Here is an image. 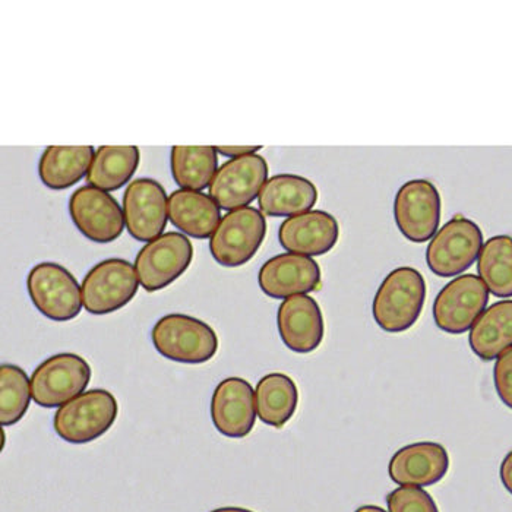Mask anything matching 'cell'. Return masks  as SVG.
I'll list each match as a JSON object with an SVG mask.
<instances>
[{
    "label": "cell",
    "mask_w": 512,
    "mask_h": 512,
    "mask_svg": "<svg viewBox=\"0 0 512 512\" xmlns=\"http://www.w3.org/2000/svg\"><path fill=\"white\" fill-rule=\"evenodd\" d=\"M426 302V281L413 267H398L376 290L372 315L385 333H404L416 324Z\"/></svg>",
    "instance_id": "6da1fadb"
},
{
    "label": "cell",
    "mask_w": 512,
    "mask_h": 512,
    "mask_svg": "<svg viewBox=\"0 0 512 512\" xmlns=\"http://www.w3.org/2000/svg\"><path fill=\"white\" fill-rule=\"evenodd\" d=\"M151 340L161 356L185 365L210 362L218 352L216 331L191 315H164L154 325Z\"/></svg>",
    "instance_id": "7a4b0ae2"
},
{
    "label": "cell",
    "mask_w": 512,
    "mask_h": 512,
    "mask_svg": "<svg viewBox=\"0 0 512 512\" xmlns=\"http://www.w3.org/2000/svg\"><path fill=\"white\" fill-rule=\"evenodd\" d=\"M118 414V400L110 391H85L56 410L53 428L68 444H90L109 432Z\"/></svg>",
    "instance_id": "3957f363"
},
{
    "label": "cell",
    "mask_w": 512,
    "mask_h": 512,
    "mask_svg": "<svg viewBox=\"0 0 512 512\" xmlns=\"http://www.w3.org/2000/svg\"><path fill=\"white\" fill-rule=\"evenodd\" d=\"M267 220L259 208L229 211L210 237V252L221 267L239 268L248 264L264 243Z\"/></svg>",
    "instance_id": "277c9868"
},
{
    "label": "cell",
    "mask_w": 512,
    "mask_h": 512,
    "mask_svg": "<svg viewBox=\"0 0 512 512\" xmlns=\"http://www.w3.org/2000/svg\"><path fill=\"white\" fill-rule=\"evenodd\" d=\"M482 248V229L470 218L455 216L432 237L426 262L438 277H457L472 267Z\"/></svg>",
    "instance_id": "5b68a950"
},
{
    "label": "cell",
    "mask_w": 512,
    "mask_h": 512,
    "mask_svg": "<svg viewBox=\"0 0 512 512\" xmlns=\"http://www.w3.org/2000/svg\"><path fill=\"white\" fill-rule=\"evenodd\" d=\"M138 287L135 265L122 258L104 259L82 280L85 311L91 315L113 314L137 296Z\"/></svg>",
    "instance_id": "8992f818"
},
{
    "label": "cell",
    "mask_w": 512,
    "mask_h": 512,
    "mask_svg": "<svg viewBox=\"0 0 512 512\" xmlns=\"http://www.w3.org/2000/svg\"><path fill=\"white\" fill-rule=\"evenodd\" d=\"M27 290L37 311L52 321H72L84 308L77 278L56 262H41L31 268Z\"/></svg>",
    "instance_id": "52a82bcc"
},
{
    "label": "cell",
    "mask_w": 512,
    "mask_h": 512,
    "mask_svg": "<svg viewBox=\"0 0 512 512\" xmlns=\"http://www.w3.org/2000/svg\"><path fill=\"white\" fill-rule=\"evenodd\" d=\"M91 366L75 353H59L44 360L31 376V395L44 409L62 407L85 393L90 385Z\"/></svg>",
    "instance_id": "ba28073f"
},
{
    "label": "cell",
    "mask_w": 512,
    "mask_h": 512,
    "mask_svg": "<svg viewBox=\"0 0 512 512\" xmlns=\"http://www.w3.org/2000/svg\"><path fill=\"white\" fill-rule=\"evenodd\" d=\"M194 246L183 233H164L148 242L135 258L139 284L145 292L156 293L175 283L188 271Z\"/></svg>",
    "instance_id": "9c48e42d"
},
{
    "label": "cell",
    "mask_w": 512,
    "mask_h": 512,
    "mask_svg": "<svg viewBox=\"0 0 512 512\" xmlns=\"http://www.w3.org/2000/svg\"><path fill=\"white\" fill-rule=\"evenodd\" d=\"M442 201L438 188L426 179H413L398 189L394 218L401 235L413 243H425L438 232Z\"/></svg>",
    "instance_id": "30bf717a"
},
{
    "label": "cell",
    "mask_w": 512,
    "mask_h": 512,
    "mask_svg": "<svg viewBox=\"0 0 512 512\" xmlns=\"http://www.w3.org/2000/svg\"><path fill=\"white\" fill-rule=\"evenodd\" d=\"M489 290L480 277L464 274L442 287L434 302V321L448 334H464L486 311Z\"/></svg>",
    "instance_id": "8fae6325"
},
{
    "label": "cell",
    "mask_w": 512,
    "mask_h": 512,
    "mask_svg": "<svg viewBox=\"0 0 512 512\" xmlns=\"http://www.w3.org/2000/svg\"><path fill=\"white\" fill-rule=\"evenodd\" d=\"M69 216L81 235L100 245L115 242L125 229L123 208L116 198L91 185L81 186L71 195Z\"/></svg>",
    "instance_id": "7c38bea8"
},
{
    "label": "cell",
    "mask_w": 512,
    "mask_h": 512,
    "mask_svg": "<svg viewBox=\"0 0 512 512\" xmlns=\"http://www.w3.org/2000/svg\"><path fill=\"white\" fill-rule=\"evenodd\" d=\"M268 180V163L259 154L230 158L218 167L211 182L210 197L221 210L249 207L261 194Z\"/></svg>",
    "instance_id": "4fadbf2b"
},
{
    "label": "cell",
    "mask_w": 512,
    "mask_h": 512,
    "mask_svg": "<svg viewBox=\"0 0 512 512\" xmlns=\"http://www.w3.org/2000/svg\"><path fill=\"white\" fill-rule=\"evenodd\" d=\"M122 208L126 230L138 242H151L166 230L169 197L157 180H132L123 194Z\"/></svg>",
    "instance_id": "5bb4252c"
},
{
    "label": "cell",
    "mask_w": 512,
    "mask_h": 512,
    "mask_svg": "<svg viewBox=\"0 0 512 512\" xmlns=\"http://www.w3.org/2000/svg\"><path fill=\"white\" fill-rule=\"evenodd\" d=\"M318 262L311 256L280 254L264 262L258 273L259 289L273 299L308 295L321 287Z\"/></svg>",
    "instance_id": "9a60e30c"
},
{
    "label": "cell",
    "mask_w": 512,
    "mask_h": 512,
    "mask_svg": "<svg viewBox=\"0 0 512 512\" xmlns=\"http://www.w3.org/2000/svg\"><path fill=\"white\" fill-rule=\"evenodd\" d=\"M211 420L221 435L245 438L256 420L255 391L246 379L230 376L217 385L211 397Z\"/></svg>",
    "instance_id": "2e32d148"
},
{
    "label": "cell",
    "mask_w": 512,
    "mask_h": 512,
    "mask_svg": "<svg viewBox=\"0 0 512 512\" xmlns=\"http://www.w3.org/2000/svg\"><path fill=\"white\" fill-rule=\"evenodd\" d=\"M281 341L297 355H309L321 346L325 322L314 297L299 295L284 299L277 311Z\"/></svg>",
    "instance_id": "e0dca14e"
},
{
    "label": "cell",
    "mask_w": 512,
    "mask_h": 512,
    "mask_svg": "<svg viewBox=\"0 0 512 512\" xmlns=\"http://www.w3.org/2000/svg\"><path fill=\"white\" fill-rule=\"evenodd\" d=\"M450 455L444 445L436 442H416L400 448L391 457L388 474L400 486L426 488L447 476Z\"/></svg>",
    "instance_id": "ac0fdd59"
},
{
    "label": "cell",
    "mask_w": 512,
    "mask_h": 512,
    "mask_svg": "<svg viewBox=\"0 0 512 512\" xmlns=\"http://www.w3.org/2000/svg\"><path fill=\"white\" fill-rule=\"evenodd\" d=\"M338 237V221L322 210H312L286 218L278 229V242L287 252L311 258L333 251Z\"/></svg>",
    "instance_id": "d6986e66"
},
{
    "label": "cell",
    "mask_w": 512,
    "mask_h": 512,
    "mask_svg": "<svg viewBox=\"0 0 512 512\" xmlns=\"http://www.w3.org/2000/svg\"><path fill=\"white\" fill-rule=\"evenodd\" d=\"M318 189L303 176L283 173L268 179L258 197L259 211L268 217L308 213L318 202Z\"/></svg>",
    "instance_id": "ffe728a7"
},
{
    "label": "cell",
    "mask_w": 512,
    "mask_h": 512,
    "mask_svg": "<svg viewBox=\"0 0 512 512\" xmlns=\"http://www.w3.org/2000/svg\"><path fill=\"white\" fill-rule=\"evenodd\" d=\"M221 218V208L210 195L178 189L169 197V220L185 236L208 239Z\"/></svg>",
    "instance_id": "44dd1931"
},
{
    "label": "cell",
    "mask_w": 512,
    "mask_h": 512,
    "mask_svg": "<svg viewBox=\"0 0 512 512\" xmlns=\"http://www.w3.org/2000/svg\"><path fill=\"white\" fill-rule=\"evenodd\" d=\"M470 349L483 362H492L512 347V300L493 303L474 322Z\"/></svg>",
    "instance_id": "7402d4cb"
},
{
    "label": "cell",
    "mask_w": 512,
    "mask_h": 512,
    "mask_svg": "<svg viewBox=\"0 0 512 512\" xmlns=\"http://www.w3.org/2000/svg\"><path fill=\"white\" fill-rule=\"evenodd\" d=\"M96 151L94 147H47L41 154L39 175L41 182L53 191H65L77 185L88 175Z\"/></svg>",
    "instance_id": "603a6c76"
},
{
    "label": "cell",
    "mask_w": 512,
    "mask_h": 512,
    "mask_svg": "<svg viewBox=\"0 0 512 512\" xmlns=\"http://www.w3.org/2000/svg\"><path fill=\"white\" fill-rule=\"evenodd\" d=\"M256 414L265 425L281 429L295 416L299 390L289 375L281 372L265 375L255 388Z\"/></svg>",
    "instance_id": "cb8c5ba5"
},
{
    "label": "cell",
    "mask_w": 512,
    "mask_h": 512,
    "mask_svg": "<svg viewBox=\"0 0 512 512\" xmlns=\"http://www.w3.org/2000/svg\"><path fill=\"white\" fill-rule=\"evenodd\" d=\"M139 166V148L135 145L128 147H112L103 145L96 151L93 163L88 170V185L101 191H119L129 183Z\"/></svg>",
    "instance_id": "d4e9b609"
},
{
    "label": "cell",
    "mask_w": 512,
    "mask_h": 512,
    "mask_svg": "<svg viewBox=\"0 0 512 512\" xmlns=\"http://www.w3.org/2000/svg\"><path fill=\"white\" fill-rule=\"evenodd\" d=\"M216 147H176L170 154L173 180L185 191L210 188L218 170Z\"/></svg>",
    "instance_id": "484cf974"
},
{
    "label": "cell",
    "mask_w": 512,
    "mask_h": 512,
    "mask_svg": "<svg viewBox=\"0 0 512 512\" xmlns=\"http://www.w3.org/2000/svg\"><path fill=\"white\" fill-rule=\"evenodd\" d=\"M477 273L493 296L512 297V237L493 236L483 243Z\"/></svg>",
    "instance_id": "4316f807"
},
{
    "label": "cell",
    "mask_w": 512,
    "mask_h": 512,
    "mask_svg": "<svg viewBox=\"0 0 512 512\" xmlns=\"http://www.w3.org/2000/svg\"><path fill=\"white\" fill-rule=\"evenodd\" d=\"M31 379L24 369L12 363L0 366V423L14 426L21 422L30 407Z\"/></svg>",
    "instance_id": "83f0119b"
},
{
    "label": "cell",
    "mask_w": 512,
    "mask_h": 512,
    "mask_svg": "<svg viewBox=\"0 0 512 512\" xmlns=\"http://www.w3.org/2000/svg\"><path fill=\"white\" fill-rule=\"evenodd\" d=\"M388 512H439L436 502L423 488L400 486L387 495Z\"/></svg>",
    "instance_id": "f1b7e54d"
},
{
    "label": "cell",
    "mask_w": 512,
    "mask_h": 512,
    "mask_svg": "<svg viewBox=\"0 0 512 512\" xmlns=\"http://www.w3.org/2000/svg\"><path fill=\"white\" fill-rule=\"evenodd\" d=\"M493 382L499 400L512 410V347L496 359Z\"/></svg>",
    "instance_id": "f546056e"
},
{
    "label": "cell",
    "mask_w": 512,
    "mask_h": 512,
    "mask_svg": "<svg viewBox=\"0 0 512 512\" xmlns=\"http://www.w3.org/2000/svg\"><path fill=\"white\" fill-rule=\"evenodd\" d=\"M259 150H262L261 145L259 147H254V145L252 147H245V145H240V147H216L218 154L230 158L251 156V154L258 153Z\"/></svg>",
    "instance_id": "4dcf8cb0"
},
{
    "label": "cell",
    "mask_w": 512,
    "mask_h": 512,
    "mask_svg": "<svg viewBox=\"0 0 512 512\" xmlns=\"http://www.w3.org/2000/svg\"><path fill=\"white\" fill-rule=\"evenodd\" d=\"M499 476H501V482L504 488L512 495V451L505 455L504 460H502Z\"/></svg>",
    "instance_id": "1f68e13d"
},
{
    "label": "cell",
    "mask_w": 512,
    "mask_h": 512,
    "mask_svg": "<svg viewBox=\"0 0 512 512\" xmlns=\"http://www.w3.org/2000/svg\"><path fill=\"white\" fill-rule=\"evenodd\" d=\"M355 512H387L384 508L376 507V505H363V507L357 508Z\"/></svg>",
    "instance_id": "d6a6232c"
},
{
    "label": "cell",
    "mask_w": 512,
    "mask_h": 512,
    "mask_svg": "<svg viewBox=\"0 0 512 512\" xmlns=\"http://www.w3.org/2000/svg\"><path fill=\"white\" fill-rule=\"evenodd\" d=\"M211 512H254V511L246 510V508H240V507H223V508H217V510H213Z\"/></svg>",
    "instance_id": "836d02e7"
}]
</instances>
